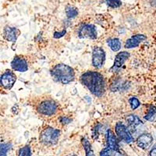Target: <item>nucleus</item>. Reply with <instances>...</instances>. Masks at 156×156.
Listing matches in <instances>:
<instances>
[{"instance_id":"nucleus-21","label":"nucleus","mask_w":156,"mask_h":156,"mask_svg":"<svg viewBox=\"0 0 156 156\" xmlns=\"http://www.w3.org/2000/svg\"><path fill=\"white\" fill-rule=\"evenodd\" d=\"M155 115H156V108L154 106H153V105H151V106L149 107L148 110H147V112L145 115V116H144V119H145L146 120L151 121L154 119Z\"/></svg>"},{"instance_id":"nucleus-28","label":"nucleus","mask_w":156,"mask_h":156,"mask_svg":"<svg viewBox=\"0 0 156 156\" xmlns=\"http://www.w3.org/2000/svg\"><path fill=\"white\" fill-rule=\"evenodd\" d=\"M150 2H151V5H153V6H155L156 7V0H151V1H150Z\"/></svg>"},{"instance_id":"nucleus-9","label":"nucleus","mask_w":156,"mask_h":156,"mask_svg":"<svg viewBox=\"0 0 156 156\" xmlns=\"http://www.w3.org/2000/svg\"><path fill=\"white\" fill-rule=\"evenodd\" d=\"M11 67L13 70L23 73L28 69L27 59L21 55H16L11 62Z\"/></svg>"},{"instance_id":"nucleus-5","label":"nucleus","mask_w":156,"mask_h":156,"mask_svg":"<svg viewBox=\"0 0 156 156\" xmlns=\"http://www.w3.org/2000/svg\"><path fill=\"white\" fill-rule=\"evenodd\" d=\"M16 80V76L12 71H5L0 76V86L5 90H10Z\"/></svg>"},{"instance_id":"nucleus-8","label":"nucleus","mask_w":156,"mask_h":156,"mask_svg":"<svg viewBox=\"0 0 156 156\" xmlns=\"http://www.w3.org/2000/svg\"><path fill=\"white\" fill-rule=\"evenodd\" d=\"M78 36L80 38L96 39L98 37V33L94 25L83 24L79 28Z\"/></svg>"},{"instance_id":"nucleus-10","label":"nucleus","mask_w":156,"mask_h":156,"mask_svg":"<svg viewBox=\"0 0 156 156\" xmlns=\"http://www.w3.org/2000/svg\"><path fill=\"white\" fill-rule=\"evenodd\" d=\"M20 31L16 27L6 26L3 30V38L7 41L15 42L20 36Z\"/></svg>"},{"instance_id":"nucleus-14","label":"nucleus","mask_w":156,"mask_h":156,"mask_svg":"<svg viewBox=\"0 0 156 156\" xmlns=\"http://www.w3.org/2000/svg\"><path fill=\"white\" fill-rule=\"evenodd\" d=\"M106 141H107V147L111 149H116L118 150V140L116 139V136L113 133V132L110 129H108L106 133Z\"/></svg>"},{"instance_id":"nucleus-1","label":"nucleus","mask_w":156,"mask_h":156,"mask_svg":"<svg viewBox=\"0 0 156 156\" xmlns=\"http://www.w3.org/2000/svg\"><path fill=\"white\" fill-rule=\"evenodd\" d=\"M82 84L96 97H101L105 94V82L104 76L98 72L87 71L80 76Z\"/></svg>"},{"instance_id":"nucleus-22","label":"nucleus","mask_w":156,"mask_h":156,"mask_svg":"<svg viewBox=\"0 0 156 156\" xmlns=\"http://www.w3.org/2000/svg\"><path fill=\"white\" fill-rule=\"evenodd\" d=\"M18 156H31V151L29 145H26L20 149Z\"/></svg>"},{"instance_id":"nucleus-27","label":"nucleus","mask_w":156,"mask_h":156,"mask_svg":"<svg viewBox=\"0 0 156 156\" xmlns=\"http://www.w3.org/2000/svg\"><path fill=\"white\" fill-rule=\"evenodd\" d=\"M150 156H156V145L152 148L150 152Z\"/></svg>"},{"instance_id":"nucleus-25","label":"nucleus","mask_w":156,"mask_h":156,"mask_svg":"<svg viewBox=\"0 0 156 156\" xmlns=\"http://www.w3.org/2000/svg\"><path fill=\"white\" fill-rule=\"evenodd\" d=\"M66 30H63L61 32H55L53 36L54 37H55V38H59V37L64 36V34H66Z\"/></svg>"},{"instance_id":"nucleus-7","label":"nucleus","mask_w":156,"mask_h":156,"mask_svg":"<svg viewBox=\"0 0 156 156\" xmlns=\"http://www.w3.org/2000/svg\"><path fill=\"white\" fill-rule=\"evenodd\" d=\"M115 133H116L117 136H119L121 140H122L126 143H131L133 140V137L131 135V133H129L128 128L125 126L124 123H122L121 122H118L115 125Z\"/></svg>"},{"instance_id":"nucleus-15","label":"nucleus","mask_w":156,"mask_h":156,"mask_svg":"<svg viewBox=\"0 0 156 156\" xmlns=\"http://www.w3.org/2000/svg\"><path fill=\"white\" fill-rule=\"evenodd\" d=\"M126 121L128 122V126L131 129L134 131V129H136V127L142 124V122L138 117L136 115H129L126 118Z\"/></svg>"},{"instance_id":"nucleus-6","label":"nucleus","mask_w":156,"mask_h":156,"mask_svg":"<svg viewBox=\"0 0 156 156\" xmlns=\"http://www.w3.org/2000/svg\"><path fill=\"white\" fill-rule=\"evenodd\" d=\"M105 52L101 47H94L92 52V65L97 69H101L105 63Z\"/></svg>"},{"instance_id":"nucleus-24","label":"nucleus","mask_w":156,"mask_h":156,"mask_svg":"<svg viewBox=\"0 0 156 156\" xmlns=\"http://www.w3.org/2000/svg\"><path fill=\"white\" fill-rule=\"evenodd\" d=\"M129 105H130L131 108L133 110L138 108L140 105V101H139V100L135 97L130 98L129 99Z\"/></svg>"},{"instance_id":"nucleus-17","label":"nucleus","mask_w":156,"mask_h":156,"mask_svg":"<svg viewBox=\"0 0 156 156\" xmlns=\"http://www.w3.org/2000/svg\"><path fill=\"white\" fill-rule=\"evenodd\" d=\"M81 141L82 144L83 146V148L85 150L86 156H95V154H94V151L92 150V147H91V144H90V142L86 138H82Z\"/></svg>"},{"instance_id":"nucleus-18","label":"nucleus","mask_w":156,"mask_h":156,"mask_svg":"<svg viewBox=\"0 0 156 156\" xmlns=\"http://www.w3.org/2000/svg\"><path fill=\"white\" fill-rule=\"evenodd\" d=\"M100 156H123L116 149H111L106 147L101 152Z\"/></svg>"},{"instance_id":"nucleus-11","label":"nucleus","mask_w":156,"mask_h":156,"mask_svg":"<svg viewBox=\"0 0 156 156\" xmlns=\"http://www.w3.org/2000/svg\"><path fill=\"white\" fill-rule=\"evenodd\" d=\"M147 37H146L144 34H135V35L132 36L131 37H129V39H127L125 43V48H136L140 44L141 42L146 40Z\"/></svg>"},{"instance_id":"nucleus-19","label":"nucleus","mask_w":156,"mask_h":156,"mask_svg":"<svg viewBox=\"0 0 156 156\" xmlns=\"http://www.w3.org/2000/svg\"><path fill=\"white\" fill-rule=\"evenodd\" d=\"M12 147L10 143H0V156H7L8 152Z\"/></svg>"},{"instance_id":"nucleus-16","label":"nucleus","mask_w":156,"mask_h":156,"mask_svg":"<svg viewBox=\"0 0 156 156\" xmlns=\"http://www.w3.org/2000/svg\"><path fill=\"white\" fill-rule=\"evenodd\" d=\"M108 45L110 47V48L114 51H119L121 48V41L118 38H110L107 41Z\"/></svg>"},{"instance_id":"nucleus-12","label":"nucleus","mask_w":156,"mask_h":156,"mask_svg":"<svg viewBox=\"0 0 156 156\" xmlns=\"http://www.w3.org/2000/svg\"><path fill=\"white\" fill-rule=\"evenodd\" d=\"M153 142V136L150 133H143L138 136L136 144L142 149H147Z\"/></svg>"},{"instance_id":"nucleus-20","label":"nucleus","mask_w":156,"mask_h":156,"mask_svg":"<svg viewBox=\"0 0 156 156\" xmlns=\"http://www.w3.org/2000/svg\"><path fill=\"white\" fill-rule=\"evenodd\" d=\"M66 13L68 18H74L78 15V10L72 5H68L66 8Z\"/></svg>"},{"instance_id":"nucleus-13","label":"nucleus","mask_w":156,"mask_h":156,"mask_svg":"<svg viewBox=\"0 0 156 156\" xmlns=\"http://www.w3.org/2000/svg\"><path fill=\"white\" fill-rule=\"evenodd\" d=\"M129 57V54L126 51H121L119 53L115 55V62H114V65L112 69H118L120 67H122V66L125 63L126 60Z\"/></svg>"},{"instance_id":"nucleus-26","label":"nucleus","mask_w":156,"mask_h":156,"mask_svg":"<svg viewBox=\"0 0 156 156\" xmlns=\"http://www.w3.org/2000/svg\"><path fill=\"white\" fill-rule=\"evenodd\" d=\"M60 121L62 123H63V124H67V123H69V122H71V119L66 118V117H62L60 119Z\"/></svg>"},{"instance_id":"nucleus-2","label":"nucleus","mask_w":156,"mask_h":156,"mask_svg":"<svg viewBox=\"0 0 156 156\" xmlns=\"http://www.w3.org/2000/svg\"><path fill=\"white\" fill-rule=\"evenodd\" d=\"M51 75L53 77L54 80L56 82L67 84L73 81L75 77L74 70L66 64H58L55 65L51 70Z\"/></svg>"},{"instance_id":"nucleus-23","label":"nucleus","mask_w":156,"mask_h":156,"mask_svg":"<svg viewBox=\"0 0 156 156\" xmlns=\"http://www.w3.org/2000/svg\"><path fill=\"white\" fill-rule=\"evenodd\" d=\"M105 2L111 8H119L122 5L121 0H105Z\"/></svg>"},{"instance_id":"nucleus-4","label":"nucleus","mask_w":156,"mask_h":156,"mask_svg":"<svg viewBox=\"0 0 156 156\" xmlns=\"http://www.w3.org/2000/svg\"><path fill=\"white\" fill-rule=\"evenodd\" d=\"M37 112L43 115L50 116L52 115L57 112L58 110V105L54 101L51 100H45L41 101L37 108Z\"/></svg>"},{"instance_id":"nucleus-3","label":"nucleus","mask_w":156,"mask_h":156,"mask_svg":"<svg viewBox=\"0 0 156 156\" xmlns=\"http://www.w3.org/2000/svg\"><path fill=\"white\" fill-rule=\"evenodd\" d=\"M60 136V131L52 127L44 129L40 135V140L45 145H52L58 142Z\"/></svg>"}]
</instances>
